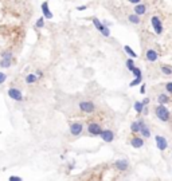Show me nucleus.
I'll return each instance as SVG.
<instances>
[{
	"label": "nucleus",
	"mask_w": 172,
	"mask_h": 181,
	"mask_svg": "<svg viewBox=\"0 0 172 181\" xmlns=\"http://www.w3.org/2000/svg\"><path fill=\"white\" fill-rule=\"evenodd\" d=\"M155 113H156L157 118H159L160 121H163V122H167V121L170 119V112H168L167 106H164L163 103H160L159 106H156Z\"/></svg>",
	"instance_id": "1"
},
{
	"label": "nucleus",
	"mask_w": 172,
	"mask_h": 181,
	"mask_svg": "<svg viewBox=\"0 0 172 181\" xmlns=\"http://www.w3.org/2000/svg\"><path fill=\"white\" fill-rule=\"evenodd\" d=\"M79 109H81V112H83V113H93L94 109H96V106H94L93 102L85 101V102L79 103Z\"/></svg>",
	"instance_id": "2"
},
{
	"label": "nucleus",
	"mask_w": 172,
	"mask_h": 181,
	"mask_svg": "<svg viewBox=\"0 0 172 181\" xmlns=\"http://www.w3.org/2000/svg\"><path fill=\"white\" fill-rule=\"evenodd\" d=\"M8 95L9 98L15 99V101H22L23 99V95H22V91L16 87H9L8 89Z\"/></svg>",
	"instance_id": "3"
},
{
	"label": "nucleus",
	"mask_w": 172,
	"mask_h": 181,
	"mask_svg": "<svg viewBox=\"0 0 172 181\" xmlns=\"http://www.w3.org/2000/svg\"><path fill=\"white\" fill-rule=\"evenodd\" d=\"M87 132L92 134V136H100V134L102 133V129H101V126L98 123L92 122V123H89V126H87Z\"/></svg>",
	"instance_id": "4"
},
{
	"label": "nucleus",
	"mask_w": 172,
	"mask_h": 181,
	"mask_svg": "<svg viewBox=\"0 0 172 181\" xmlns=\"http://www.w3.org/2000/svg\"><path fill=\"white\" fill-rule=\"evenodd\" d=\"M155 141H156V146H157V149L159 150H166L167 149L168 142L163 136H156L155 137Z\"/></svg>",
	"instance_id": "5"
},
{
	"label": "nucleus",
	"mask_w": 172,
	"mask_h": 181,
	"mask_svg": "<svg viewBox=\"0 0 172 181\" xmlns=\"http://www.w3.org/2000/svg\"><path fill=\"white\" fill-rule=\"evenodd\" d=\"M151 23H152V27H153V30H155V32L156 34L163 32V26H161V22H160V19L157 18V16H152Z\"/></svg>",
	"instance_id": "6"
},
{
	"label": "nucleus",
	"mask_w": 172,
	"mask_h": 181,
	"mask_svg": "<svg viewBox=\"0 0 172 181\" xmlns=\"http://www.w3.org/2000/svg\"><path fill=\"white\" fill-rule=\"evenodd\" d=\"M11 60H12V54L11 52H4L0 60V66L2 67H9L11 66Z\"/></svg>",
	"instance_id": "7"
},
{
	"label": "nucleus",
	"mask_w": 172,
	"mask_h": 181,
	"mask_svg": "<svg viewBox=\"0 0 172 181\" xmlns=\"http://www.w3.org/2000/svg\"><path fill=\"white\" fill-rule=\"evenodd\" d=\"M82 130H83V125L79 122H75L70 126V133H71L73 136H79V134L82 133Z\"/></svg>",
	"instance_id": "8"
},
{
	"label": "nucleus",
	"mask_w": 172,
	"mask_h": 181,
	"mask_svg": "<svg viewBox=\"0 0 172 181\" xmlns=\"http://www.w3.org/2000/svg\"><path fill=\"white\" fill-rule=\"evenodd\" d=\"M102 141H105V142H112L113 138H114V134L112 130H102V133L100 134Z\"/></svg>",
	"instance_id": "9"
},
{
	"label": "nucleus",
	"mask_w": 172,
	"mask_h": 181,
	"mask_svg": "<svg viewBox=\"0 0 172 181\" xmlns=\"http://www.w3.org/2000/svg\"><path fill=\"white\" fill-rule=\"evenodd\" d=\"M42 12H43V16H45L46 19H53V12L50 11V8H49V2H43Z\"/></svg>",
	"instance_id": "10"
},
{
	"label": "nucleus",
	"mask_w": 172,
	"mask_h": 181,
	"mask_svg": "<svg viewBox=\"0 0 172 181\" xmlns=\"http://www.w3.org/2000/svg\"><path fill=\"white\" fill-rule=\"evenodd\" d=\"M139 122H140V133L143 134L144 138H149V137H151V132H149V129H148V126L143 122V121H139Z\"/></svg>",
	"instance_id": "11"
},
{
	"label": "nucleus",
	"mask_w": 172,
	"mask_h": 181,
	"mask_svg": "<svg viewBox=\"0 0 172 181\" xmlns=\"http://www.w3.org/2000/svg\"><path fill=\"white\" fill-rule=\"evenodd\" d=\"M130 145H132L133 147H136V149H139V147H143L144 140L140 138V137H134V138L130 140Z\"/></svg>",
	"instance_id": "12"
},
{
	"label": "nucleus",
	"mask_w": 172,
	"mask_h": 181,
	"mask_svg": "<svg viewBox=\"0 0 172 181\" xmlns=\"http://www.w3.org/2000/svg\"><path fill=\"white\" fill-rule=\"evenodd\" d=\"M145 56H147V59L149 60V62H156L157 58H159V55H157V52L155 51V50H148Z\"/></svg>",
	"instance_id": "13"
},
{
	"label": "nucleus",
	"mask_w": 172,
	"mask_h": 181,
	"mask_svg": "<svg viewBox=\"0 0 172 181\" xmlns=\"http://www.w3.org/2000/svg\"><path fill=\"white\" fill-rule=\"evenodd\" d=\"M114 165H116V168L119 170H123V172H124V170L128 169V161L126 160H117Z\"/></svg>",
	"instance_id": "14"
},
{
	"label": "nucleus",
	"mask_w": 172,
	"mask_h": 181,
	"mask_svg": "<svg viewBox=\"0 0 172 181\" xmlns=\"http://www.w3.org/2000/svg\"><path fill=\"white\" fill-rule=\"evenodd\" d=\"M145 11H147V7H145V4H136L134 5V13H137V15H144L145 13Z\"/></svg>",
	"instance_id": "15"
},
{
	"label": "nucleus",
	"mask_w": 172,
	"mask_h": 181,
	"mask_svg": "<svg viewBox=\"0 0 172 181\" xmlns=\"http://www.w3.org/2000/svg\"><path fill=\"white\" fill-rule=\"evenodd\" d=\"M38 79L39 78H38V75H36V74H28V75L26 76V82L30 83V85H31V83H35Z\"/></svg>",
	"instance_id": "16"
},
{
	"label": "nucleus",
	"mask_w": 172,
	"mask_h": 181,
	"mask_svg": "<svg viewBox=\"0 0 172 181\" xmlns=\"http://www.w3.org/2000/svg\"><path fill=\"white\" fill-rule=\"evenodd\" d=\"M128 20H129L130 23H133V24H139L140 23V18L137 13H133V15H129V18H128Z\"/></svg>",
	"instance_id": "17"
},
{
	"label": "nucleus",
	"mask_w": 172,
	"mask_h": 181,
	"mask_svg": "<svg viewBox=\"0 0 172 181\" xmlns=\"http://www.w3.org/2000/svg\"><path fill=\"white\" fill-rule=\"evenodd\" d=\"M157 101H159V103H163V105H166V103H168L170 98H168L167 94H160L159 98H157Z\"/></svg>",
	"instance_id": "18"
},
{
	"label": "nucleus",
	"mask_w": 172,
	"mask_h": 181,
	"mask_svg": "<svg viewBox=\"0 0 172 181\" xmlns=\"http://www.w3.org/2000/svg\"><path fill=\"white\" fill-rule=\"evenodd\" d=\"M124 50H125V52H126L128 55L130 56V58H137V54L134 52V51H133L132 48H130L129 46H125V47H124Z\"/></svg>",
	"instance_id": "19"
},
{
	"label": "nucleus",
	"mask_w": 172,
	"mask_h": 181,
	"mask_svg": "<svg viewBox=\"0 0 172 181\" xmlns=\"http://www.w3.org/2000/svg\"><path fill=\"white\" fill-rule=\"evenodd\" d=\"M144 107H145V105H144L143 102H134V110H136L137 113H143Z\"/></svg>",
	"instance_id": "20"
},
{
	"label": "nucleus",
	"mask_w": 172,
	"mask_h": 181,
	"mask_svg": "<svg viewBox=\"0 0 172 181\" xmlns=\"http://www.w3.org/2000/svg\"><path fill=\"white\" fill-rule=\"evenodd\" d=\"M93 24H94V27H96L97 30H98V31H101V30L104 28V26H105V24H102V23H101L97 18H94V19H93Z\"/></svg>",
	"instance_id": "21"
},
{
	"label": "nucleus",
	"mask_w": 172,
	"mask_h": 181,
	"mask_svg": "<svg viewBox=\"0 0 172 181\" xmlns=\"http://www.w3.org/2000/svg\"><path fill=\"white\" fill-rule=\"evenodd\" d=\"M130 130H132L133 133H139L140 132V122H132V125H130Z\"/></svg>",
	"instance_id": "22"
},
{
	"label": "nucleus",
	"mask_w": 172,
	"mask_h": 181,
	"mask_svg": "<svg viewBox=\"0 0 172 181\" xmlns=\"http://www.w3.org/2000/svg\"><path fill=\"white\" fill-rule=\"evenodd\" d=\"M161 71L166 74V75H171V74H172V69H171V67H168V66H161Z\"/></svg>",
	"instance_id": "23"
},
{
	"label": "nucleus",
	"mask_w": 172,
	"mask_h": 181,
	"mask_svg": "<svg viewBox=\"0 0 172 181\" xmlns=\"http://www.w3.org/2000/svg\"><path fill=\"white\" fill-rule=\"evenodd\" d=\"M132 73H133V75L136 76V78H143V76H141V70L139 69V67H134Z\"/></svg>",
	"instance_id": "24"
},
{
	"label": "nucleus",
	"mask_w": 172,
	"mask_h": 181,
	"mask_svg": "<svg viewBox=\"0 0 172 181\" xmlns=\"http://www.w3.org/2000/svg\"><path fill=\"white\" fill-rule=\"evenodd\" d=\"M126 67H128V70H129V71H133V69H134V63H133V60H132V59H128V60H126Z\"/></svg>",
	"instance_id": "25"
},
{
	"label": "nucleus",
	"mask_w": 172,
	"mask_h": 181,
	"mask_svg": "<svg viewBox=\"0 0 172 181\" xmlns=\"http://www.w3.org/2000/svg\"><path fill=\"white\" fill-rule=\"evenodd\" d=\"M101 34H102V35L104 36H109L110 35V31H109V28H108V26L105 24V26H104V28L102 30H101V31H100Z\"/></svg>",
	"instance_id": "26"
},
{
	"label": "nucleus",
	"mask_w": 172,
	"mask_h": 181,
	"mask_svg": "<svg viewBox=\"0 0 172 181\" xmlns=\"http://www.w3.org/2000/svg\"><path fill=\"white\" fill-rule=\"evenodd\" d=\"M36 27H38V28H42L43 26H45V19H43V16L42 18H39L38 19V22H36V24H35Z\"/></svg>",
	"instance_id": "27"
},
{
	"label": "nucleus",
	"mask_w": 172,
	"mask_h": 181,
	"mask_svg": "<svg viewBox=\"0 0 172 181\" xmlns=\"http://www.w3.org/2000/svg\"><path fill=\"white\" fill-rule=\"evenodd\" d=\"M139 83H141V78H136V79H133L132 82L129 83V86L130 87H133V86H136V85H139Z\"/></svg>",
	"instance_id": "28"
},
{
	"label": "nucleus",
	"mask_w": 172,
	"mask_h": 181,
	"mask_svg": "<svg viewBox=\"0 0 172 181\" xmlns=\"http://www.w3.org/2000/svg\"><path fill=\"white\" fill-rule=\"evenodd\" d=\"M5 79H7V75H5V74H4V73H0V85H2V83H4Z\"/></svg>",
	"instance_id": "29"
},
{
	"label": "nucleus",
	"mask_w": 172,
	"mask_h": 181,
	"mask_svg": "<svg viewBox=\"0 0 172 181\" xmlns=\"http://www.w3.org/2000/svg\"><path fill=\"white\" fill-rule=\"evenodd\" d=\"M166 89H167L168 93L172 94V82H168V83H167V85H166Z\"/></svg>",
	"instance_id": "30"
},
{
	"label": "nucleus",
	"mask_w": 172,
	"mask_h": 181,
	"mask_svg": "<svg viewBox=\"0 0 172 181\" xmlns=\"http://www.w3.org/2000/svg\"><path fill=\"white\" fill-rule=\"evenodd\" d=\"M9 181H22L20 177H16V176H11L9 177Z\"/></svg>",
	"instance_id": "31"
},
{
	"label": "nucleus",
	"mask_w": 172,
	"mask_h": 181,
	"mask_svg": "<svg viewBox=\"0 0 172 181\" xmlns=\"http://www.w3.org/2000/svg\"><path fill=\"white\" fill-rule=\"evenodd\" d=\"M129 3H132V4H139V3L141 2V0H128Z\"/></svg>",
	"instance_id": "32"
},
{
	"label": "nucleus",
	"mask_w": 172,
	"mask_h": 181,
	"mask_svg": "<svg viewBox=\"0 0 172 181\" xmlns=\"http://www.w3.org/2000/svg\"><path fill=\"white\" fill-rule=\"evenodd\" d=\"M86 8H87L86 5H79V7H78V11H85Z\"/></svg>",
	"instance_id": "33"
},
{
	"label": "nucleus",
	"mask_w": 172,
	"mask_h": 181,
	"mask_svg": "<svg viewBox=\"0 0 172 181\" xmlns=\"http://www.w3.org/2000/svg\"><path fill=\"white\" fill-rule=\"evenodd\" d=\"M140 93H141V94H144V93H145V85H143V86H141V89H140Z\"/></svg>",
	"instance_id": "34"
},
{
	"label": "nucleus",
	"mask_w": 172,
	"mask_h": 181,
	"mask_svg": "<svg viewBox=\"0 0 172 181\" xmlns=\"http://www.w3.org/2000/svg\"><path fill=\"white\" fill-rule=\"evenodd\" d=\"M36 75H38V78H42L43 74H42V71H39V70H38V71H36Z\"/></svg>",
	"instance_id": "35"
},
{
	"label": "nucleus",
	"mask_w": 172,
	"mask_h": 181,
	"mask_svg": "<svg viewBox=\"0 0 172 181\" xmlns=\"http://www.w3.org/2000/svg\"><path fill=\"white\" fill-rule=\"evenodd\" d=\"M143 103H144V105H148V103H149V99H148V98H145V99L143 101Z\"/></svg>",
	"instance_id": "36"
},
{
	"label": "nucleus",
	"mask_w": 172,
	"mask_h": 181,
	"mask_svg": "<svg viewBox=\"0 0 172 181\" xmlns=\"http://www.w3.org/2000/svg\"><path fill=\"white\" fill-rule=\"evenodd\" d=\"M143 113H144V114H148V109H147V107H144V110H143Z\"/></svg>",
	"instance_id": "37"
}]
</instances>
